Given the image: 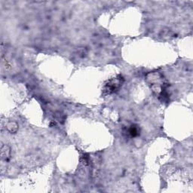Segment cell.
<instances>
[{"label": "cell", "mask_w": 193, "mask_h": 193, "mask_svg": "<svg viewBox=\"0 0 193 193\" xmlns=\"http://www.w3.org/2000/svg\"><path fill=\"white\" fill-rule=\"evenodd\" d=\"M121 78H118V79H112L110 82H109L107 85L105 86V91L106 93L110 95V94L114 93L115 91H116V90H118L119 88L120 85H121Z\"/></svg>", "instance_id": "cell-1"}, {"label": "cell", "mask_w": 193, "mask_h": 193, "mask_svg": "<svg viewBox=\"0 0 193 193\" xmlns=\"http://www.w3.org/2000/svg\"><path fill=\"white\" fill-rule=\"evenodd\" d=\"M1 155H2V159L5 160V161H7L9 159L11 156V149L10 147H8V146L4 145L2 146L1 148Z\"/></svg>", "instance_id": "cell-2"}, {"label": "cell", "mask_w": 193, "mask_h": 193, "mask_svg": "<svg viewBox=\"0 0 193 193\" xmlns=\"http://www.w3.org/2000/svg\"><path fill=\"white\" fill-rule=\"evenodd\" d=\"M6 128H7L8 131L11 133V134H14L18 130V125L17 124V123L14 122V121H11V122L8 123Z\"/></svg>", "instance_id": "cell-3"}, {"label": "cell", "mask_w": 193, "mask_h": 193, "mask_svg": "<svg viewBox=\"0 0 193 193\" xmlns=\"http://www.w3.org/2000/svg\"><path fill=\"white\" fill-rule=\"evenodd\" d=\"M139 131L138 128L136 125H132L131 128L128 129V134H130V136L132 137H135L139 135Z\"/></svg>", "instance_id": "cell-4"}]
</instances>
